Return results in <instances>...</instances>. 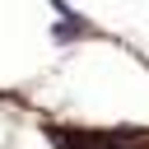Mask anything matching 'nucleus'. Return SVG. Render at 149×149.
<instances>
[{"mask_svg":"<svg viewBox=\"0 0 149 149\" xmlns=\"http://www.w3.org/2000/svg\"><path fill=\"white\" fill-rule=\"evenodd\" d=\"M84 28H88V23H84L79 14H70V19H61V23L51 28V37H61V42H70V37H74V33H84Z\"/></svg>","mask_w":149,"mask_h":149,"instance_id":"nucleus-1","label":"nucleus"}]
</instances>
